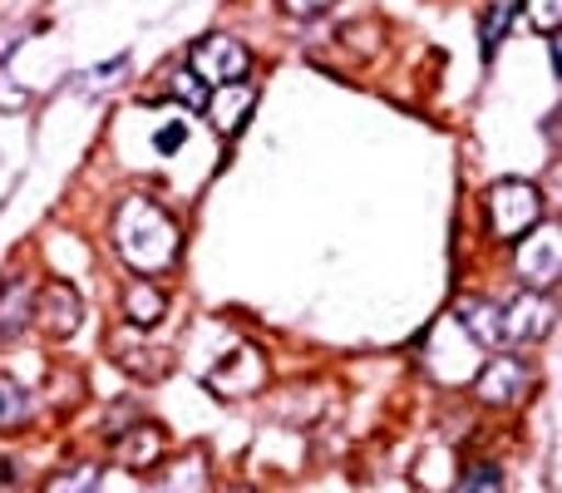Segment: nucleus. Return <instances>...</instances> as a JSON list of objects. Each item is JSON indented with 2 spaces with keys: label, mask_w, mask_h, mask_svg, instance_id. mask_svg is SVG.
<instances>
[{
  "label": "nucleus",
  "mask_w": 562,
  "mask_h": 493,
  "mask_svg": "<svg viewBox=\"0 0 562 493\" xmlns=\"http://www.w3.org/2000/svg\"><path fill=\"white\" fill-rule=\"evenodd\" d=\"M188 69H193L207 89L243 85L247 69H252V49L233 35H203V40H193V49H188Z\"/></svg>",
  "instance_id": "7ed1b4c3"
},
{
  "label": "nucleus",
  "mask_w": 562,
  "mask_h": 493,
  "mask_svg": "<svg viewBox=\"0 0 562 493\" xmlns=\"http://www.w3.org/2000/svg\"><path fill=\"white\" fill-rule=\"evenodd\" d=\"M178 227L154 198L134 193L119 203V217H114V251L124 257V267L134 277H154V271L173 267L178 261Z\"/></svg>",
  "instance_id": "f257e3e1"
},
{
  "label": "nucleus",
  "mask_w": 562,
  "mask_h": 493,
  "mask_svg": "<svg viewBox=\"0 0 562 493\" xmlns=\"http://www.w3.org/2000/svg\"><path fill=\"white\" fill-rule=\"evenodd\" d=\"M548 55H553V75H562V40H558V30H553V40H548Z\"/></svg>",
  "instance_id": "6ab92c4d"
},
{
  "label": "nucleus",
  "mask_w": 562,
  "mask_h": 493,
  "mask_svg": "<svg viewBox=\"0 0 562 493\" xmlns=\"http://www.w3.org/2000/svg\"><path fill=\"white\" fill-rule=\"evenodd\" d=\"M183 138H188V124H168V128H158L154 148H158V154H178V148H183Z\"/></svg>",
  "instance_id": "f3484780"
},
{
  "label": "nucleus",
  "mask_w": 562,
  "mask_h": 493,
  "mask_svg": "<svg viewBox=\"0 0 562 493\" xmlns=\"http://www.w3.org/2000/svg\"><path fill=\"white\" fill-rule=\"evenodd\" d=\"M281 5L291 10V15H301V20H311V15H326L336 0H281Z\"/></svg>",
  "instance_id": "a211bd4d"
},
{
  "label": "nucleus",
  "mask_w": 562,
  "mask_h": 493,
  "mask_svg": "<svg viewBox=\"0 0 562 493\" xmlns=\"http://www.w3.org/2000/svg\"><path fill=\"white\" fill-rule=\"evenodd\" d=\"M518 15H524V0H494V5L479 15V30H484V59L498 55V45H504L508 25H514Z\"/></svg>",
  "instance_id": "9b49d317"
},
{
  "label": "nucleus",
  "mask_w": 562,
  "mask_h": 493,
  "mask_svg": "<svg viewBox=\"0 0 562 493\" xmlns=\"http://www.w3.org/2000/svg\"><path fill=\"white\" fill-rule=\"evenodd\" d=\"M528 385H533V370H528L524 356H494L474 370V395L484 400V405H508V400H518Z\"/></svg>",
  "instance_id": "39448f33"
},
{
  "label": "nucleus",
  "mask_w": 562,
  "mask_h": 493,
  "mask_svg": "<svg viewBox=\"0 0 562 493\" xmlns=\"http://www.w3.org/2000/svg\"><path fill=\"white\" fill-rule=\"evenodd\" d=\"M164 311H168V296L158 291V281H148V277H128L124 281V316H128V326H158L164 321Z\"/></svg>",
  "instance_id": "1a4fd4ad"
},
{
  "label": "nucleus",
  "mask_w": 562,
  "mask_h": 493,
  "mask_svg": "<svg viewBox=\"0 0 562 493\" xmlns=\"http://www.w3.org/2000/svg\"><path fill=\"white\" fill-rule=\"evenodd\" d=\"M558 267H562L558 227H528L518 237V281L528 291H548V287H558Z\"/></svg>",
  "instance_id": "20e7f679"
},
{
  "label": "nucleus",
  "mask_w": 562,
  "mask_h": 493,
  "mask_svg": "<svg viewBox=\"0 0 562 493\" xmlns=\"http://www.w3.org/2000/svg\"><path fill=\"white\" fill-rule=\"evenodd\" d=\"M168 89H173V99H183L188 109H207V104H213V89H207L193 69H178V75L168 79Z\"/></svg>",
  "instance_id": "4468645a"
},
{
  "label": "nucleus",
  "mask_w": 562,
  "mask_h": 493,
  "mask_svg": "<svg viewBox=\"0 0 562 493\" xmlns=\"http://www.w3.org/2000/svg\"><path fill=\"white\" fill-rule=\"evenodd\" d=\"M79 316H85V306H79L69 281H49V287L35 291V321L30 326H45L49 336H69L79 326Z\"/></svg>",
  "instance_id": "423d86ee"
},
{
  "label": "nucleus",
  "mask_w": 562,
  "mask_h": 493,
  "mask_svg": "<svg viewBox=\"0 0 562 493\" xmlns=\"http://www.w3.org/2000/svg\"><path fill=\"white\" fill-rule=\"evenodd\" d=\"M504 326H508V346H514V340H538V336H548L553 316H548L543 291H528V287H524V296L504 306Z\"/></svg>",
  "instance_id": "6e6552de"
},
{
  "label": "nucleus",
  "mask_w": 562,
  "mask_h": 493,
  "mask_svg": "<svg viewBox=\"0 0 562 493\" xmlns=\"http://www.w3.org/2000/svg\"><path fill=\"white\" fill-rule=\"evenodd\" d=\"M459 489H464V493H474V489L494 493V489H504V469H498V464H474L464 479H459Z\"/></svg>",
  "instance_id": "2eb2a0df"
},
{
  "label": "nucleus",
  "mask_w": 562,
  "mask_h": 493,
  "mask_svg": "<svg viewBox=\"0 0 562 493\" xmlns=\"http://www.w3.org/2000/svg\"><path fill=\"white\" fill-rule=\"evenodd\" d=\"M524 10L533 15V25L543 30V35H553L558 30V0H524Z\"/></svg>",
  "instance_id": "dca6fc26"
},
{
  "label": "nucleus",
  "mask_w": 562,
  "mask_h": 493,
  "mask_svg": "<svg viewBox=\"0 0 562 493\" xmlns=\"http://www.w3.org/2000/svg\"><path fill=\"white\" fill-rule=\"evenodd\" d=\"M119 459L124 464H134V469H144L148 459H158V449H164V429H154V425H138V429H128V435H119Z\"/></svg>",
  "instance_id": "f8f14e48"
},
{
  "label": "nucleus",
  "mask_w": 562,
  "mask_h": 493,
  "mask_svg": "<svg viewBox=\"0 0 562 493\" xmlns=\"http://www.w3.org/2000/svg\"><path fill=\"white\" fill-rule=\"evenodd\" d=\"M30 321H35V287L20 277L5 281V291H0V340H15Z\"/></svg>",
  "instance_id": "9d476101"
},
{
  "label": "nucleus",
  "mask_w": 562,
  "mask_h": 493,
  "mask_svg": "<svg viewBox=\"0 0 562 493\" xmlns=\"http://www.w3.org/2000/svg\"><path fill=\"white\" fill-rule=\"evenodd\" d=\"M454 326L464 330L479 350L508 346V326H504V306H498V301H464V306L454 311Z\"/></svg>",
  "instance_id": "0eeeda50"
},
{
  "label": "nucleus",
  "mask_w": 562,
  "mask_h": 493,
  "mask_svg": "<svg viewBox=\"0 0 562 493\" xmlns=\"http://www.w3.org/2000/svg\"><path fill=\"white\" fill-rule=\"evenodd\" d=\"M25 415H30V395L15 385V380L0 376V429H15Z\"/></svg>",
  "instance_id": "ddd939ff"
},
{
  "label": "nucleus",
  "mask_w": 562,
  "mask_h": 493,
  "mask_svg": "<svg viewBox=\"0 0 562 493\" xmlns=\"http://www.w3.org/2000/svg\"><path fill=\"white\" fill-rule=\"evenodd\" d=\"M488 208V233L504 237V243H518L528 227H538L543 217V193H538L528 178H498L484 198Z\"/></svg>",
  "instance_id": "f03ea898"
}]
</instances>
